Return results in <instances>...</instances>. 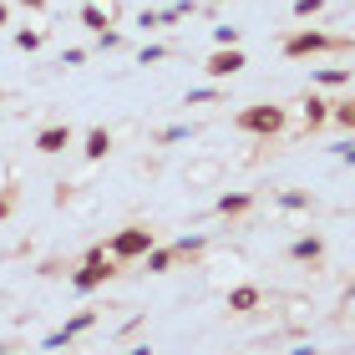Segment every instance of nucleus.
Masks as SVG:
<instances>
[{
	"label": "nucleus",
	"mask_w": 355,
	"mask_h": 355,
	"mask_svg": "<svg viewBox=\"0 0 355 355\" xmlns=\"http://www.w3.org/2000/svg\"><path fill=\"white\" fill-rule=\"evenodd\" d=\"M122 46H127V31H117V26L96 31V51H122Z\"/></svg>",
	"instance_id": "a878e982"
},
{
	"label": "nucleus",
	"mask_w": 355,
	"mask_h": 355,
	"mask_svg": "<svg viewBox=\"0 0 355 355\" xmlns=\"http://www.w3.org/2000/svg\"><path fill=\"white\" fill-rule=\"evenodd\" d=\"M142 325H148V315H132V320H127V325L117 330V345H127V340H132V335H137Z\"/></svg>",
	"instance_id": "c756f323"
},
{
	"label": "nucleus",
	"mask_w": 355,
	"mask_h": 355,
	"mask_svg": "<svg viewBox=\"0 0 355 355\" xmlns=\"http://www.w3.org/2000/svg\"><path fill=\"white\" fill-rule=\"evenodd\" d=\"M295 21H315V15H325V0H295Z\"/></svg>",
	"instance_id": "cd10ccee"
},
{
	"label": "nucleus",
	"mask_w": 355,
	"mask_h": 355,
	"mask_svg": "<svg viewBox=\"0 0 355 355\" xmlns=\"http://www.w3.org/2000/svg\"><path fill=\"white\" fill-rule=\"evenodd\" d=\"M137 26L142 31H157V26H163V15H157V10H137Z\"/></svg>",
	"instance_id": "2f4dec72"
},
{
	"label": "nucleus",
	"mask_w": 355,
	"mask_h": 355,
	"mask_svg": "<svg viewBox=\"0 0 355 355\" xmlns=\"http://www.w3.org/2000/svg\"><path fill=\"white\" fill-rule=\"evenodd\" d=\"M350 46H355V36H330V31H315V26H295L279 41V51H284V61H310V56L350 51Z\"/></svg>",
	"instance_id": "f257e3e1"
},
{
	"label": "nucleus",
	"mask_w": 355,
	"mask_h": 355,
	"mask_svg": "<svg viewBox=\"0 0 355 355\" xmlns=\"http://www.w3.org/2000/svg\"><path fill=\"white\" fill-rule=\"evenodd\" d=\"M214 46H239V26H214Z\"/></svg>",
	"instance_id": "7c9ffc66"
},
{
	"label": "nucleus",
	"mask_w": 355,
	"mask_h": 355,
	"mask_svg": "<svg viewBox=\"0 0 355 355\" xmlns=\"http://www.w3.org/2000/svg\"><path fill=\"white\" fill-rule=\"evenodd\" d=\"M214 102H223V82H208V87H193V92L183 96V107H214Z\"/></svg>",
	"instance_id": "4be33fe9"
},
{
	"label": "nucleus",
	"mask_w": 355,
	"mask_h": 355,
	"mask_svg": "<svg viewBox=\"0 0 355 355\" xmlns=\"http://www.w3.org/2000/svg\"><path fill=\"white\" fill-rule=\"evenodd\" d=\"M254 208H259V193H254V188H223L214 198V214L218 218H249Z\"/></svg>",
	"instance_id": "1a4fd4ad"
},
{
	"label": "nucleus",
	"mask_w": 355,
	"mask_h": 355,
	"mask_svg": "<svg viewBox=\"0 0 355 355\" xmlns=\"http://www.w3.org/2000/svg\"><path fill=\"white\" fill-rule=\"evenodd\" d=\"M76 21H82L92 36H96V31H107V26L122 21V6H117V0H87V6L76 10Z\"/></svg>",
	"instance_id": "4468645a"
},
{
	"label": "nucleus",
	"mask_w": 355,
	"mask_h": 355,
	"mask_svg": "<svg viewBox=\"0 0 355 355\" xmlns=\"http://www.w3.org/2000/svg\"><path fill=\"white\" fill-rule=\"evenodd\" d=\"M274 208H279V214H315L320 198L310 188H279V193H274Z\"/></svg>",
	"instance_id": "2eb2a0df"
},
{
	"label": "nucleus",
	"mask_w": 355,
	"mask_h": 355,
	"mask_svg": "<svg viewBox=\"0 0 355 355\" xmlns=\"http://www.w3.org/2000/svg\"><path fill=\"white\" fill-rule=\"evenodd\" d=\"M10 41H15V51H41V46H46V26H15L10 31Z\"/></svg>",
	"instance_id": "aec40b11"
},
{
	"label": "nucleus",
	"mask_w": 355,
	"mask_h": 355,
	"mask_svg": "<svg viewBox=\"0 0 355 355\" xmlns=\"http://www.w3.org/2000/svg\"><path fill=\"white\" fill-rule=\"evenodd\" d=\"M234 127H239L244 137H259V142H279V137L289 132V107H279V102H254V107H239Z\"/></svg>",
	"instance_id": "f03ea898"
},
{
	"label": "nucleus",
	"mask_w": 355,
	"mask_h": 355,
	"mask_svg": "<svg viewBox=\"0 0 355 355\" xmlns=\"http://www.w3.org/2000/svg\"><path fill=\"white\" fill-rule=\"evenodd\" d=\"M112 148H117V132H112L107 122H92L82 132V157H87V163H107Z\"/></svg>",
	"instance_id": "9b49d317"
},
{
	"label": "nucleus",
	"mask_w": 355,
	"mask_h": 355,
	"mask_svg": "<svg viewBox=\"0 0 355 355\" xmlns=\"http://www.w3.org/2000/svg\"><path fill=\"white\" fill-rule=\"evenodd\" d=\"M0 122H6V112H0Z\"/></svg>",
	"instance_id": "a19ab883"
},
{
	"label": "nucleus",
	"mask_w": 355,
	"mask_h": 355,
	"mask_svg": "<svg viewBox=\"0 0 355 355\" xmlns=\"http://www.w3.org/2000/svg\"><path fill=\"white\" fill-rule=\"evenodd\" d=\"M117 274H122V264L107 254V244H92V249L82 254V264L67 274V284L76 289V295H96V289H107Z\"/></svg>",
	"instance_id": "7ed1b4c3"
},
{
	"label": "nucleus",
	"mask_w": 355,
	"mask_h": 355,
	"mask_svg": "<svg viewBox=\"0 0 355 355\" xmlns=\"http://www.w3.org/2000/svg\"><path fill=\"white\" fill-rule=\"evenodd\" d=\"M208 244H214L208 234H188V239H173V254H178V264H198L208 254Z\"/></svg>",
	"instance_id": "f3484780"
},
{
	"label": "nucleus",
	"mask_w": 355,
	"mask_h": 355,
	"mask_svg": "<svg viewBox=\"0 0 355 355\" xmlns=\"http://www.w3.org/2000/svg\"><path fill=\"white\" fill-rule=\"evenodd\" d=\"M15 203H21V183H6V188H0V223L15 214Z\"/></svg>",
	"instance_id": "bb28decb"
},
{
	"label": "nucleus",
	"mask_w": 355,
	"mask_h": 355,
	"mask_svg": "<svg viewBox=\"0 0 355 355\" xmlns=\"http://www.w3.org/2000/svg\"><path fill=\"white\" fill-rule=\"evenodd\" d=\"M102 244H107V254H112L117 264H137L142 254L157 244V234L148 229V223H122V229L112 234V239H102Z\"/></svg>",
	"instance_id": "20e7f679"
},
{
	"label": "nucleus",
	"mask_w": 355,
	"mask_h": 355,
	"mask_svg": "<svg viewBox=\"0 0 355 355\" xmlns=\"http://www.w3.org/2000/svg\"><path fill=\"white\" fill-rule=\"evenodd\" d=\"M244 67H249L244 46H214V51L203 56V76L208 82H229V76H239Z\"/></svg>",
	"instance_id": "423d86ee"
},
{
	"label": "nucleus",
	"mask_w": 355,
	"mask_h": 355,
	"mask_svg": "<svg viewBox=\"0 0 355 355\" xmlns=\"http://www.w3.org/2000/svg\"><path fill=\"white\" fill-rule=\"evenodd\" d=\"M102 310H107V304H82V310H76V315L67 320V325H56L51 335H46V340H41V350H61V345L82 340L87 330H96V325H102Z\"/></svg>",
	"instance_id": "39448f33"
},
{
	"label": "nucleus",
	"mask_w": 355,
	"mask_h": 355,
	"mask_svg": "<svg viewBox=\"0 0 355 355\" xmlns=\"http://www.w3.org/2000/svg\"><path fill=\"white\" fill-rule=\"evenodd\" d=\"M264 304H269L264 284H234V289H223V310L239 315V320H244V315H259Z\"/></svg>",
	"instance_id": "6e6552de"
},
{
	"label": "nucleus",
	"mask_w": 355,
	"mask_h": 355,
	"mask_svg": "<svg viewBox=\"0 0 355 355\" xmlns=\"http://www.w3.org/2000/svg\"><path fill=\"white\" fill-rule=\"evenodd\" d=\"M122 355H157V350H153V345H148V340H137V345H127V350H122Z\"/></svg>",
	"instance_id": "f704fd0d"
},
{
	"label": "nucleus",
	"mask_w": 355,
	"mask_h": 355,
	"mask_svg": "<svg viewBox=\"0 0 355 355\" xmlns=\"http://www.w3.org/2000/svg\"><path fill=\"white\" fill-rule=\"evenodd\" d=\"M279 310H284V315H279V330H300V325H310V310H315V304L304 300V295H289Z\"/></svg>",
	"instance_id": "dca6fc26"
},
{
	"label": "nucleus",
	"mask_w": 355,
	"mask_h": 355,
	"mask_svg": "<svg viewBox=\"0 0 355 355\" xmlns=\"http://www.w3.org/2000/svg\"><path fill=\"white\" fill-rule=\"evenodd\" d=\"M0 26H10V6H6V0H0Z\"/></svg>",
	"instance_id": "e433bc0d"
},
{
	"label": "nucleus",
	"mask_w": 355,
	"mask_h": 355,
	"mask_svg": "<svg viewBox=\"0 0 355 355\" xmlns=\"http://www.w3.org/2000/svg\"><path fill=\"white\" fill-rule=\"evenodd\" d=\"M137 264L148 269V274H173V269H178V254H173V244H153Z\"/></svg>",
	"instance_id": "a211bd4d"
},
{
	"label": "nucleus",
	"mask_w": 355,
	"mask_h": 355,
	"mask_svg": "<svg viewBox=\"0 0 355 355\" xmlns=\"http://www.w3.org/2000/svg\"><path fill=\"white\" fill-rule=\"evenodd\" d=\"M71 142H76L71 122H46V127H36V142H31V148H36L41 157H56V153H67Z\"/></svg>",
	"instance_id": "9d476101"
},
{
	"label": "nucleus",
	"mask_w": 355,
	"mask_h": 355,
	"mask_svg": "<svg viewBox=\"0 0 355 355\" xmlns=\"http://www.w3.org/2000/svg\"><path fill=\"white\" fill-rule=\"evenodd\" d=\"M6 183H15V173H10V163H6V157H0V188H6Z\"/></svg>",
	"instance_id": "c9c22d12"
},
{
	"label": "nucleus",
	"mask_w": 355,
	"mask_h": 355,
	"mask_svg": "<svg viewBox=\"0 0 355 355\" xmlns=\"http://www.w3.org/2000/svg\"><path fill=\"white\" fill-rule=\"evenodd\" d=\"M289 264H304V269H320V264H325V239H320V234H295V239H289Z\"/></svg>",
	"instance_id": "f8f14e48"
},
{
	"label": "nucleus",
	"mask_w": 355,
	"mask_h": 355,
	"mask_svg": "<svg viewBox=\"0 0 355 355\" xmlns=\"http://www.w3.org/2000/svg\"><path fill=\"white\" fill-rule=\"evenodd\" d=\"M51 198H56V208H61V214H76V218L96 214V203H102V198H96V188H87V183H67V178L56 183V193H51Z\"/></svg>",
	"instance_id": "0eeeda50"
},
{
	"label": "nucleus",
	"mask_w": 355,
	"mask_h": 355,
	"mask_svg": "<svg viewBox=\"0 0 355 355\" xmlns=\"http://www.w3.org/2000/svg\"><path fill=\"white\" fill-rule=\"evenodd\" d=\"M183 178L193 188H208V183H218V178H223V163H218V157H198V163H188Z\"/></svg>",
	"instance_id": "6ab92c4d"
},
{
	"label": "nucleus",
	"mask_w": 355,
	"mask_h": 355,
	"mask_svg": "<svg viewBox=\"0 0 355 355\" xmlns=\"http://www.w3.org/2000/svg\"><path fill=\"white\" fill-rule=\"evenodd\" d=\"M0 355H31V350H0Z\"/></svg>",
	"instance_id": "58836bf2"
},
{
	"label": "nucleus",
	"mask_w": 355,
	"mask_h": 355,
	"mask_svg": "<svg viewBox=\"0 0 355 355\" xmlns=\"http://www.w3.org/2000/svg\"><path fill=\"white\" fill-rule=\"evenodd\" d=\"M320 127H330V102H325L320 92H304V96H300V132L315 137Z\"/></svg>",
	"instance_id": "ddd939ff"
},
{
	"label": "nucleus",
	"mask_w": 355,
	"mask_h": 355,
	"mask_svg": "<svg viewBox=\"0 0 355 355\" xmlns=\"http://www.w3.org/2000/svg\"><path fill=\"white\" fill-rule=\"evenodd\" d=\"M330 122L340 127V132H355V96H340V102H330Z\"/></svg>",
	"instance_id": "b1692460"
},
{
	"label": "nucleus",
	"mask_w": 355,
	"mask_h": 355,
	"mask_svg": "<svg viewBox=\"0 0 355 355\" xmlns=\"http://www.w3.org/2000/svg\"><path fill=\"white\" fill-rule=\"evenodd\" d=\"M345 304H355V284H350V289H345Z\"/></svg>",
	"instance_id": "4c0bfd02"
},
{
	"label": "nucleus",
	"mask_w": 355,
	"mask_h": 355,
	"mask_svg": "<svg viewBox=\"0 0 355 355\" xmlns=\"http://www.w3.org/2000/svg\"><path fill=\"white\" fill-rule=\"evenodd\" d=\"M208 6H218V0H208Z\"/></svg>",
	"instance_id": "ea45409f"
},
{
	"label": "nucleus",
	"mask_w": 355,
	"mask_h": 355,
	"mask_svg": "<svg viewBox=\"0 0 355 355\" xmlns=\"http://www.w3.org/2000/svg\"><path fill=\"white\" fill-rule=\"evenodd\" d=\"M335 153H340V157H345V163L355 168V142H350V137H345V142H340V148H335Z\"/></svg>",
	"instance_id": "72a5a7b5"
},
{
	"label": "nucleus",
	"mask_w": 355,
	"mask_h": 355,
	"mask_svg": "<svg viewBox=\"0 0 355 355\" xmlns=\"http://www.w3.org/2000/svg\"><path fill=\"white\" fill-rule=\"evenodd\" d=\"M87 46H67V51H61V67H87Z\"/></svg>",
	"instance_id": "c85d7f7f"
},
{
	"label": "nucleus",
	"mask_w": 355,
	"mask_h": 355,
	"mask_svg": "<svg viewBox=\"0 0 355 355\" xmlns=\"http://www.w3.org/2000/svg\"><path fill=\"white\" fill-rule=\"evenodd\" d=\"M168 56H173L168 41H148V46L137 51V67H157V61H168Z\"/></svg>",
	"instance_id": "393cba45"
},
{
	"label": "nucleus",
	"mask_w": 355,
	"mask_h": 355,
	"mask_svg": "<svg viewBox=\"0 0 355 355\" xmlns=\"http://www.w3.org/2000/svg\"><path fill=\"white\" fill-rule=\"evenodd\" d=\"M15 6H21V10H31V15H41L46 6H51V0H15Z\"/></svg>",
	"instance_id": "473e14b6"
},
{
	"label": "nucleus",
	"mask_w": 355,
	"mask_h": 355,
	"mask_svg": "<svg viewBox=\"0 0 355 355\" xmlns=\"http://www.w3.org/2000/svg\"><path fill=\"white\" fill-rule=\"evenodd\" d=\"M188 137H198V127L193 122H173V127H157L153 132V148H173V142H188Z\"/></svg>",
	"instance_id": "412c9836"
},
{
	"label": "nucleus",
	"mask_w": 355,
	"mask_h": 355,
	"mask_svg": "<svg viewBox=\"0 0 355 355\" xmlns=\"http://www.w3.org/2000/svg\"><path fill=\"white\" fill-rule=\"evenodd\" d=\"M355 82V67H320L315 71V87H350Z\"/></svg>",
	"instance_id": "5701e85b"
}]
</instances>
